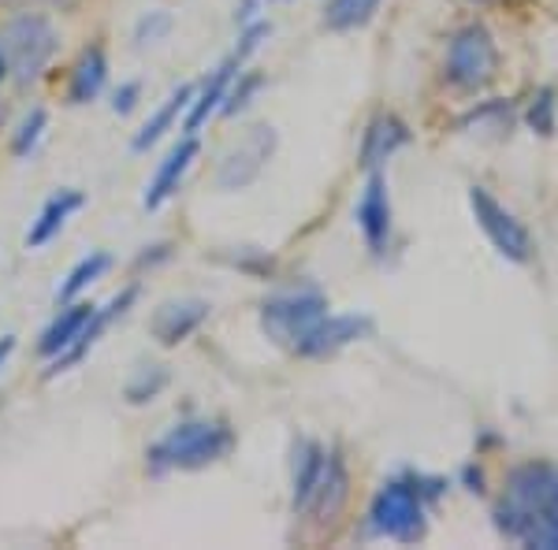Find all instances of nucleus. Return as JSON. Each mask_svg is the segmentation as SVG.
Here are the masks:
<instances>
[{
	"label": "nucleus",
	"instance_id": "f257e3e1",
	"mask_svg": "<svg viewBox=\"0 0 558 550\" xmlns=\"http://www.w3.org/2000/svg\"><path fill=\"white\" fill-rule=\"evenodd\" d=\"M495 528L507 539H525L544 521L558 517V465L525 462L507 473L502 499L495 502Z\"/></svg>",
	"mask_w": 558,
	"mask_h": 550
},
{
	"label": "nucleus",
	"instance_id": "f03ea898",
	"mask_svg": "<svg viewBox=\"0 0 558 550\" xmlns=\"http://www.w3.org/2000/svg\"><path fill=\"white\" fill-rule=\"evenodd\" d=\"M444 480L439 476H399L387 480L376 491L373 506H368V536L395 539V543H417L428 528V502L444 494Z\"/></svg>",
	"mask_w": 558,
	"mask_h": 550
},
{
	"label": "nucleus",
	"instance_id": "7ed1b4c3",
	"mask_svg": "<svg viewBox=\"0 0 558 550\" xmlns=\"http://www.w3.org/2000/svg\"><path fill=\"white\" fill-rule=\"evenodd\" d=\"M235 431L223 420H183L168 431L165 439L149 447V468L168 473V468H205L231 454Z\"/></svg>",
	"mask_w": 558,
	"mask_h": 550
},
{
	"label": "nucleus",
	"instance_id": "20e7f679",
	"mask_svg": "<svg viewBox=\"0 0 558 550\" xmlns=\"http://www.w3.org/2000/svg\"><path fill=\"white\" fill-rule=\"evenodd\" d=\"M0 49L8 57V75H15L20 83H34L49 68V60L57 57L60 34L45 15L23 12L8 20V26L0 30Z\"/></svg>",
	"mask_w": 558,
	"mask_h": 550
},
{
	"label": "nucleus",
	"instance_id": "39448f33",
	"mask_svg": "<svg viewBox=\"0 0 558 550\" xmlns=\"http://www.w3.org/2000/svg\"><path fill=\"white\" fill-rule=\"evenodd\" d=\"M495 75H499V45H495L492 30L481 23L462 26L447 45V83L462 94H476V89L492 86Z\"/></svg>",
	"mask_w": 558,
	"mask_h": 550
},
{
	"label": "nucleus",
	"instance_id": "423d86ee",
	"mask_svg": "<svg viewBox=\"0 0 558 550\" xmlns=\"http://www.w3.org/2000/svg\"><path fill=\"white\" fill-rule=\"evenodd\" d=\"M328 317V302L317 291H294V294H276L260 305V328L276 346L299 350V342L310 335L317 323Z\"/></svg>",
	"mask_w": 558,
	"mask_h": 550
},
{
	"label": "nucleus",
	"instance_id": "0eeeda50",
	"mask_svg": "<svg viewBox=\"0 0 558 550\" xmlns=\"http://www.w3.org/2000/svg\"><path fill=\"white\" fill-rule=\"evenodd\" d=\"M470 209H473L476 228L488 234V242L502 257L514 260V265H525V260L533 257V234H529V228L507 209V205L495 201L484 186H473L470 191Z\"/></svg>",
	"mask_w": 558,
	"mask_h": 550
},
{
	"label": "nucleus",
	"instance_id": "6e6552de",
	"mask_svg": "<svg viewBox=\"0 0 558 550\" xmlns=\"http://www.w3.org/2000/svg\"><path fill=\"white\" fill-rule=\"evenodd\" d=\"M272 149H276L272 127H254V131L246 134V138L239 142V149L220 164V175H216V183H220L223 191H242V186H250L260 175V168L268 164Z\"/></svg>",
	"mask_w": 558,
	"mask_h": 550
},
{
	"label": "nucleus",
	"instance_id": "1a4fd4ad",
	"mask_svg": "<svg viewBox=\"0 0 558 550\" xmlns=\"http://www.w3.org/2000/svg\"><path fill=\"white\" fill-rule=\"evenodd\" d=\"M209 320V302L202 297H183V302H165L149 320V331L160 346H179Z\"/></svg>",
	"mask_w": 558,
	"mask_h": 550
},
{
	"label": "nucleus",
	"instance_id": "9d476101",
	"mask_svg": "<svg viewBox=\"0 0 558 550\" xmlns=\"http://www.w3.org/2000/svg\"><path fill=\"white\" fill-rule=\"evenodd\" d=\"M357 228H362L368 249H376V254L391 239V194H387L380 171H368V183L357 197Z\"/></svg>",
	"mask_w": 558,
	"mask_h": 550
},
{
	"label": "nucleus",
	"instance_id": "9b49d317",
	"mask_svg": "<svg viewBox=\"0 0 558 550\" xmlns=\"http://www.w3.org/2000/svg\"><path fill=\"white\" fill-rule=\"evenodd\" d=\"M373 331V320L368 317H324L317 328L310 331L294 354L299 357H331L339 350H347L350 342L365 339Z\"/></svg>",
	"mask_w": 558,
	"mask_h": 550
},
{
	"label": "nucleus",
	"instance_id": "f8f14e48",
	"mask_svg": "<svg viewBox=\"0 0 558 550\" xmlns=\"http://www.w3.org/2000/svg\"><path fill=\"white\" fill-rule=\"evenodd\" d=\"M410 142V127L407 120H399L395 112H380L368 120V127L362 134V152H357V160H362V168L376 171L384 164V160H391L395 152Z\"/></svg>",
	"mask_w": 558,
	"mask_h": 550
},
{
	"label": "nucleus",
	"instance_id": "ddd939ff",
	"mask_svg": "<svg viewBox=\"0 0 558 550\" xmlns=\"http://www.w3.org/2000/svg\"><path fill=\"white\" fill-rule=\"evenodd\" d=\"M134 302H138V286H128V291H123V294H116L112 302L105 305V309H94V317L86 320V328H83V335L75 339V346L64 350V354H60V357H52L49 376L68 372V368L75 365V360H83V357H86V350L94 346L97 339H101V331L108 328V323H112V320H120L123 313H128Z\"/></svg>",
	"mask_w": 558,
	"mask_h": 550
},
{
	"label": "nucleus",
	"instance_id": "4468645a",
	"mask_svg": "<svg viewBox=\"0 0 558 550\" xmlns=\"http://www.w3.org/2000/svg\"><path fill=\"white\" fill-rule=\"evenodd\" d=\"M197 152H202L197 138H194V134H186V138L179 142V146L168 152L165 160H160L157 175H153V183L146 186V197H142V205H146V209H160V205H165L168 197L179 191V183L186 179V171H191V164L197 160Z\"/></svg>",
	"mask_w": 558,
	"mask_h": 550
},
{
	"label": "nucleus",
	"instance_id": "2eb2a0df",
	"mask_svg": "<svg viewBox=\"0 0 558 550\" xmlns=\"http://www.w3.org/2000/svg\"><path fill=\"white\" fill-rule=\"evenodd\" d=\"M350 499V476H347V465L339 454H328V465L320 473V484L313 487L310 502H305L302 513H313L317 521H331L339 510L347 506Z\"/></svg>",
	"mask_w": 558,
	"mask_h": 550
},
{
	"label": "nucleus",
	"instance_id": "dca6fc26",
	"mask_svg": "<svg viewBox=\"0 0 558 550\" xmlns=\"http://www.w3.org/2000/svg\"><path fill=\"white\" fill-rule=\"evenodd\" d=\"M89 317H94V305H89V302H71L68 309L60 313L49 328H45V335L38 342V354L41 357H60L64 350H71V346H75V339L83 335Z\"/></svg>",
	"mask_w": 558,
	"mask_h": 550
},
{
	"label": "nucleus",
	"instance_id": "f3484780",
	"mask_svg": "<svg viewBox=\"0 0 558 550\" xmlns=\"http://www.w3.org/2000/svg\"><path fill=\"white\" fill-rule=\"evenodd\" d=\"M105 83H108V57H105L101 45H94V49H86L83 57H78V64L71 68L68 101L71 105H89L105 89Z\"/></svg>",
	"mask_w": 558,
	"mask_h": 550
},
{
	"label": "nucleus",
	"instance_id": "a211bd4d",
	"mask_svg": "<svg viewBox=\"0 0 558 550\" xmlns=\"http://www.w3.org/2000/svg\"><path fill=\"white\" fill-rule=\"evenodd\" d=\"M78 209H83V194L78 191L52 194L49 201H45V209L38 212V220L31 223V231H26V246L38 249V246H45V242H52L60 234V228L68 223V216L78 212Z\"/></svg>",
	"mask_w": 558,
	"mask_h": 550
},
{
	"label": "nucleus",
	"instance_id": "6ab92c4d",
	"mask_svg": "<svg viewBox=\"0 0 558 550\" xmlns=\"http://www.w3.org/2000/svg\"><path fill=\"white\" fill-rule=\"evenodd\" d=\"M191 101H194V86H179L175 94L168 97V101L160 105L157 112H153V120L146 123V127L134 134V149L146 152L149 146H157V142L165 138L168 131H172V123L179 120V115H183L186 108H191Z\"/></svg>",
	"mask_w": 558,
	"mask_h": 550
},
{
	"label": "nucleus",
	"instance_id": "aec40b11",
	"mask_svg": "<svg viewBox=\"0 0 558 550\" xmlns=\"http://www.w3.org/2000/svg\"><path fill=\"white\" fill-rule=\"evenodd\" d=\"M324 465H328V450L320 443H299L294 450V510H305L313 487L320 484Z\"/></svg>",
	"mask_w": 558,
	"mask_h": 550
},
{
	"label": "nucleus",
	"instance_id": "412c9836",
	"mask_svg": "<svg viewBox=\"0 0 558 550\" xmlns=\"http://www.w3.org/2000/svg\"><path fill=\"white\" fill-rule=\"evenodd\" d=\"M376 12H380V0H331L324 23H328V30H357Z\"/></svg>",
	"mask_w": 558,
	"mask_h": 550
},
{
	"label": "nucleus",
	"instance_id": "4be33fe9",
	"mask_svg": "<svg viewBox=\"0 0 558 550\" xmlns=\"http://www.w3.org/2000/svg\"><path fill=\"white\" fill-rule=\"evenodd\" d=\"M108 265H112V257H108V254H89V257H83L68 272L64 286L57 291V297H60V302H71V297H78L89 283H94V279H101L108 272Z\"/></svg>",
	"mask_w": 558,
	"mask_h": 550
},
{
	"label": "nucleus",
	"instance_id": "5701e85b",
	"mask_svg": "<svg viewBox=\"0 0 558 550\" xmlns=\"http://www.w3.org/2000/svg\"><path fill=\"white\" fill-rule=\"evenodd\" d=\"M525 123L533 127V134H539V138H551L555 134V123H558V97L551 86L536 89L533 105H529L525 112Z\"/></svg>",
	"mask_w": 558,
	"mask_h": 550
},
{
	"label": "nucleus",
	"instance_id": "b1692460",
	"mask_svg": "<svg viewBox=\"0 0 558 550\" xmlns=\"http://www.w3.org/2000/svg\"><path fill=\"white\" fill-rule=\"evenodd\" d=\"M45 127H49V115H45V108H34V112L20 123V131H15V138H12V152H15V157H26V152L38 146V138H41Z\"/></svg>",
	"mask_w": 558,
	"mask_h": 550
},
{
	"label": "nucleus",
	"instance_id": "393cba45",
	"mask_svg": "<svg viewBox=\"0 0 558 550\" xmlns=\"http://www.w3.org/2000/svg\"><path fill=\"white\" fill-rule=\"evenodd\" d=\"M260 83H265V78H260L257 71H250V75H242V71H239V83H231L228 97H223V105H220V112H228V115L242 112V108L250 105V97L260 89Z\"/></svg>",
	"mask_w": 558,
	"mask_h": 550
},
{
	"label": "nucleus",
	"instance_id": "a878e982",
	"mask_svg": "<svg viewBox=\"0 0 558 550\" xmlns=\"http://www.w3.org/2000/svg\"><path fill=\"white\" fill-rule=\"evenodd\" d=\"M168 383V372L165 368H153V372H142L138 380H134L131 387H128V402H134V405H142V402H153L160 394V387Z\"/></svg>",
	"mask_w": 558,
	"mask_h": 550
},
{
	"label": "nucleus",
	"instance_id": "bb28decb",
	"mask_svg": "<svg viewBox=\"0 0 558 550\" xmlns=\"http://www.w3.org/2000/svg\"><path fill=\"white\" fill-rule=\"evenodd\" d=\"M138 97H142V86L138 83H123L120 89H116V97H112V112L128 115L131 108L138 105Z\"/></svg>",
	"mask_w": 558,
	"mask_h": 550
},
{
	"label": "nucleus",
	"instance_id": "cd10ccee",
	"mask_svg": "<svg viewBox=\"0 0 558 550\" xmlns=\"http://www.w3.org/2000/svg\"><path fill=\"white\" fill-rule=\"evenodd\" d=\"M168 26H172V20H168L165 12H157V15H153V23L146 20V23L138 26V41H146V38L153 41V38H157V34H165Z\"/></svg>",
	"mask_w": 558,
	"mask_h": 550
},
{
	"label": "nucleus",
	"instance_id": "c85d7f7f",
	"mask_svg": "<svg viewBox=\"0 0 558 550\" xmlns=\"http://www.w3.org/2000/svg\"><path fill=\"white\" fill-rule=\"evenodd\" d=\"M4 8H34V4H68V0H0Z\"/></svg>",
	"mask_w": 558,
	"mask_h": 550
},
{
	"label": "nucleus",
	"instance_id": "c756f323",
	"mask_svg": "<svg viewBox=\"0 0 558 550\" xmlns=\"http://www.w3.org/2000/svg\"><path fill=\"white\" fill-rule=\"evenodd\" d=\"M12 350H15V335H4V339H0V368H4V360L12 357Z\"/></svg>",
	"mask_w": 558,
	"mask_h": 550
},
{
	"label": "nucleus",
	"instance_id": "7c9ffc66",
	"mask_svg": "<svg viewBox=\"0 0 558 550\" xmlns=\"http://www.w3.org/2000/svg\"><path fill=\"white\" fill-rule=\"evenodd\" d=\"M8 78V60H4V49H0V83Z\"/></svg>",
	"mask_w": 558,
	"mask_h": 550
}]
</instances>
